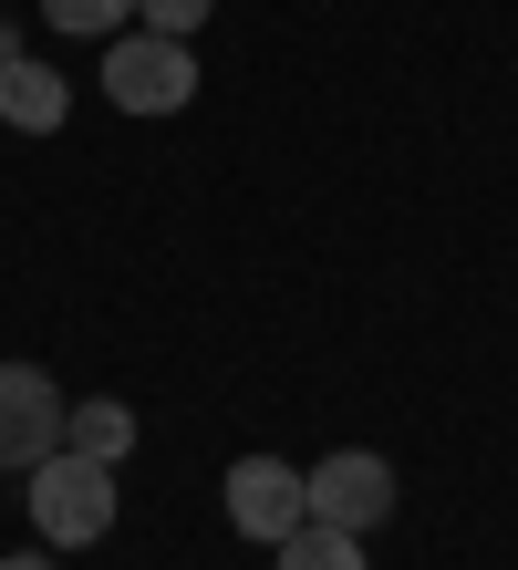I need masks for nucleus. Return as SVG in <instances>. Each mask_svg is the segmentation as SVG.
Wrapping results in <instances>:
<instances>
[{
    "label": "nucleus",
    "mask_w": 518,
    "mask_h": 570,
    "mask_svg": "<svg viewBox=\"0 0 518 570\" xmlns=\"http://www.w3.org/2000/svg\"><path fill=\"white\" fill-rule=\"evenodd\" d=\"M74 446V405L42 363H0V478H31L42 456Z\"/></svg>",
    "instance_id": "nucleus-3"
},
{
    "label": "nucleus",
    "mask_w": 518,
    "mask_h": 570,
    "mask_svg": "<svg viewBox=\"0 0 518 570\" xmlns=\"http://www.w3.org/2000/svg\"><path fill=\"white\" fill-rule=\"evenodd\" d=\"M125 11H135V0H42V21L52 31H84V42H115Z\"/></svg>",
    "instance_id": "nucleus-9"
},
{
    "label": "nucleus",
    "mask_w": 518,
    "mask_h": 570,
    "mask_svg": "<svg viewBox=\"0 0 518 570\" xmlns=\"http://www.w3.org/2000/svg\"><path fill=\"white\" fill-rule=\"evenodd\" d=\"M187 94H197V52L177 42V31H115V42H104V105L177 115Z\"/></svg>",
    "instance_id": "nucleus-2"
},
{
    "label": "nucleus",
    "mask_w": 518,
    "mask_h": 570,
    "mask_svg": "<svg viewBox=\"0 0 518 570\" xmlns=\"http://www.w3.org/2000/svg\"><path fill=\"white\" fill-rule=\"evenodd\" d=\"M21 488H31V529H42L52 550H94L104 529H115V466H104V456H84V446L42 456Z\"/></svg>",
    "instance_id": "nucleus-1"
},
{
    "label": "nucleus",
    "mask_w": 518,
    "mask_h": 570,
    "mask_svg": "<svg viewBox=\"0 0 518 570\" xmlns=\"http://www.w3.org/2000/svg\"><path fill=\"white\" fill-rule=\"evenodd\" d=\"M0 570H52V560H42V550H11V560H0Z\"/></svg>",
    "instance_id": "nucleus-12"
},
{
    "label": "nucleus",
    "mask_w": 518,
    "mask_h": 570,
    "mask_svg": "<svg viewBox=\"0 0 518 570\" xmlns=\"http://www.w3.org/2000/svg\"><path fill=\"white\" fill-rule=\"evenodd\" d=\"M0 115H11L21 136H62V115H74V83H62L52 62H11V73H0Z\"/></svg>",
    "instance_id": "nucleus-6"
},
{
    "label": "nucleus",
    "mask_w": 518,
    "mask_h": 570,
    "mask_svg": "<svg viewBox=\"0 0 518 570\" xmlns=\"http://www.w3.org/2000/svg\"><path fill=\"white\" fill-rule=\"evenodd\" d=\"M218 498H228V529H238V540L281 550L291 529L311 519V466H281V456H238Z\"/></svg>",
    "instance_id": "nucleus-4"
},
{
    "label": "nucleus",
    "mask_w": 518,
    "mask_h": 570,
    "mask_svg": "<svg viewBox=\"0 0 518 570\" xmlns=\"http://www.w3.org/2000/svg\"><path fill=\"white\" fill-rule=\"evenodd\" d=\"M11 62H21V31H11V21H0V73H11Z\"/></svg>",
    "instance_id": "nucleus-11"
},
{
    "label": "nucleus",
    "mask_w": 518,
    "mask_h": 570,
    "mask_svg": "<svg viewBox=\"0 0 518 570\" xmlns=\"http://www.w3.org/2000/svg\"><path fill=\"white\" fill-rule=\"evenodd\" d=\"M74 446L84 456H104V466H125V446H135V415L104 394V405H74Z\"/></svg>",
    "instance_id": "nucleus-8"
},
{
    "label": "nucleus",
    "mask_w": 518,
    "mask_h": 570,
    "mask_svg": "<svg viewBox=\"0 0 518 570\" xmlns=\"http://www.w3.org/2000/svg\"><path fill=\"white\" fill-rule=\"evenodd\" d=\"M311 519H332V529H384L394 519V466L373 456V446H342V456H322L311 466Z\"/></svg>",
    "instance_id": "nucleus-5"
},
{
    "label": "nucleus",
    "mask_w": 518,
    "mask_h": 570,
    "mask_svg": "<svg viewBox=\"0 0 518 570\" xmlns=\"http://www.w3.org/2000/svg\"><path fill=\"white\" fill-rule=\"evenodd\" d=\"M281 570H363V540L332 529V519H301L291 540H281Z\"/></svg>",
    "instance_id": "nucleus-7"
},
{
    "label": "nucleus",
    "mask_w": 518,
    "mask_h": 570,
    "mask_svg": "<svg viewBox=\"0 0 518 570\" xmlns=\"http://www.w3.org/2000/svg\"><path fill=\"white\" fill-rule=\"evenodd\" d=\"M146 11V31H177V42H197V21L218 11V0H135Z\"/></svg>",
    "instance_id": "nucleus-10"
}]
</instances>
